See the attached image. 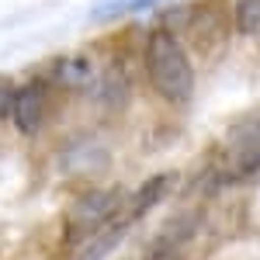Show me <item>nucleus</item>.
I'll return each instance as SVG.
<instances>
[{
    "label": "nucleus",
    "instance_id": "obj_4",
    "mask_svg": "<svg viewBox=\"0 0 260 260\" xmlns=\"http://www.w3.org/2000/svg\"><path fill=\"white\" fill-rule=\"evenodd\" d=\"M233 156H229V174L225 177L236 180V177H253L260 174V125H240L233 132Z\"/></svg>",
    "mask_w": 260,
    "mask_h": 260
},
{
    "label": "nucleus",
    "instance_id": "obj_7",
    "mask_svg": "<svg viewBox=\"0 0 260 260\" xmlns=\"http://www.w3.org/2000/svg\"><path fill=\"white\" fill-rule=\"evenodd\" d=\"M56 80L66 83V87H94V83L101 80V73L90 66V59L87 56H70V59H62L59 66H56Z\"/></svg>",
    "mask_w": 260,
    "mask_h": 260
},
{
    "label": "nucleus",
    "instance_id": "obj_11",
    "mask_svg": "<svg viewBox=\"0 0 260 260\" xmlns=\"http://www.w3.org/2000/svg\"><path fill=\"white\" fill-rule=\"evenodd\" d=\"M142 260H180V253H177V243H160L149 257H142Z\"/></svg>",
    "mask_w": 260,
    "mask_h": 260
},
{
    "label": "nucleus",
    "instance_id": "obj_6",
    "mask_svg": "<svg viewBox=\"0 0 260 260\" xmlns=\"http://www.w3.org/2000/svg\"><path fill=\"white\" fill-rule=\"evenodd\" d=\"M174 180H177L174 174H156V177H149V180H146V184L139 187V191L132 194V198L121 205V212H118V215H121L125 222H132V225H136V222H139L142 215L149 212V208H156V205H160V201L167 198V194H170Z\"/></svg>",
    "mask_w": 260,
    "mask_h": 260
},
{
    "label": "nucleus",
    "instance_id": "obj_1",
    "mask_svg": "<svg viewBox=\"0 0 260 260\" xmlns=\"http://www.w3.org/2000/svg\"><path fill=\"white\" fill-rule=\"evenodd\" d=\"M142 59H146L149 83L156 87L160 98H167L170 104H187L194 98V66L170 28H156L146 39Z\"/></svg>",
    "mask_w": 260,
    "mask_h": 260
},
{
    "label": "nucleus",
    "instance_id": "obj_10",
    "mask_svg": "<svg viewBox=\"0 0 260 260\" xmlns=\"http://www.w3.org/2000/svg\"><path fill=\"white\" fill-rule=\"evenodd\" d=\"M14 94H18V87H11L7 80H0V118L11 115V108H14Z\"/></svg>",
    "mask_w": 260,
    "mask_h": 260
},
{
    "label": "nucleus",
    "instance_id": "obj_9",
    "mask_svg": "<svg viewBox=\"0 0 260 260\" xmlns=\"http://www.w3.org/2000/svg\"><path fill=\"white\" fill-rule=\"evenodd\" d=\"M153 4H160V0H104L94 14H128V11H146V7H153Z\"/></svg>",
    "mask_w": 260,
    "mask_h": 260
},
{
    "label": "nucleus",
    "instance_id": "obj_5",
    "mask_svg": "<svg viewBox=\"0 0 260 260\" xmlns=\"http://www.w3.org/2000/svg\"><path fill=\"white\" fill-rule=\"evenodd\" d=\"M128 229H132V222H125L121 215H115L108 225H101L98 233H90L87 240L77 243V253H73V260H108V257H111V253L121 246V243H125Z\"/></svg>",
    "mask_w": 260,
    "mask_h": 260
},
{
    "label": "nucleus",
    "instance_id": "obj_8",
    "mask_svg": "<svg viewBox=\"0 0 260 260\" xmlns=\"http://www.w3.org/2000/svg\"><path fill=\"white\" fill-rule=\"evenodd\" d=\"M233 18L246 39H260V0H236Z\"/></svg>",
    "mask_w": 260,
    "mask_h": 260
},
{
    "label": "nucleus",
    "instance_id": "obj_2",
    "mask_svg": "<svg viewBox=\"0 0 260 260\" xmlns=\"http://www.w3.org/2000/svg\"><path fill=\"white\" fill-rule=\"evenodd\" d=\"M118 212H121V194L115 187H108V191H90V194H83V198L73 205V212H70V233L80 243V240H87L90 233H98L101 225H108Z\"/></svg>",
    "mask_w": 260,
    "mask_h": 260
},
{
    "label": "nucleus",
    "instance_id": "obj_3",
    "mask_svg": "<svg viewBox=\"0 0 260 260\" xmlns=\"http://www.w3.org/2000/svg\"><path fill=\"white\" fill-rule=\"evenodd\" d=\"M45 108H49V83L45 80H28L24 87H18L14 94V108H11V118L24 136L39 132L42 118H45Z\"/></svg>",
    "mask_w": 260,
    "mask_h": 260
}]
</instances>
